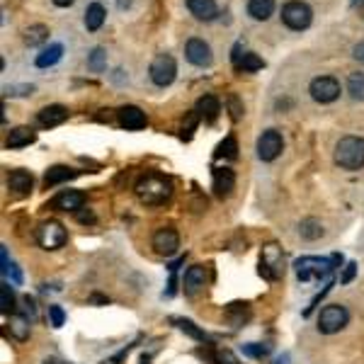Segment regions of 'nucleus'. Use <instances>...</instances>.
<instances>
[{"instance_id": "f3484780", "label": "nucleus", "mask_w": 364, "mask_h": 364, "mask_svg": "<svg viewBox=\"0 0 364 364\" xmlns=\"http://www.w3.org/2000/svg\"><path fill=\"white\" fill-rule=\"evenodd\" d=\"M206 282V270L201 265H192L190 270L185 272V279H182V289H185L187 297H195L197 292L204 289Z\"/></svg>"}, {"instance_id": "4c0bfd02", "label": "nucleus", "mask_w": 364, "mask_h": 364, "mask_svg": "<svg viewBox=\"0 0 364 364\" xmlns=\"http://www.w3.org/2000/svg\"><path fill=\"white\" fill-rule=\"evenodd\" d=\"M216 364H240V360L231 350H219L216 352Z\"/></svg>"}, {"instance_id": "a19ab883", "label": "nucleus", "mask_w": 364, "mask_h": 364, "mask_svg": "<svg viewBox=\"0 0 364 364\" xmlns=\"http://www.w3.org/2000/svg\"><path fill=\"white\" fill-rule=\"evenodd\" d=\"M5 92H10V95H29V92H34V85H19V88H5Z\"/></svg>"}, {"instance_id": "e433bc0d", "label": "nucleus", "mask_w": 364, "mask_h": 364, "mask_svg": "<svg viewBox=\"0 0 364 364\" xmlns=\"http://www.w3.org/2000/svg\"><path fill=\"white\" fill-rule=\"evenodd\" d=\"M229 110H231V117H233V122H238L240 117H243V105H240V100L235 95H229Z\"/></svg>"}, {"instance_id": "37998d69", "label": "nucleus", "mask_w": 364, "mask_h": 364, "mask_svg": "<svg viewBox=\"0 0 364 364\" xmlns=\"http://www.w3.org/2000/svg\"><path fill=\"white\" fill-rule=\"evenodd\" d=\"M352 56H355L360 63H364V42L355 44V49H352Z\"/></svg>"}, {"instance_id": "a18cd8bd", "label": "nucleus", "mask_w": 364, "mask_h": 364, "mask_svg": "<svg viewBox=\"0 0 364 364\" xmlns=\"http://www.w3.org/2000/svg\"><path fill=\"white\" fill-rule=\"evenodd\" d=\"M10 272H13V279H15V282H22V274H19L17 265H13V267H10Z\"/></svg>"}, {"instance_id": "423d86ee", "label": "nucleus", "mask_w": 364, "mask_h": 364, "mask_svg": "<svg viewBox=\"0 0 364 364\" xmlns=\"http://www.w3.org/2000/svg\"><path fill=\"white\" fill-rule=\"evenodd\" d=\"M149 76L158 88H168L173 85L175 78H178V63H175V58L170 56V53H158V56H154V61H151Z\"/></svg>"}, {"instance_id": "ddd939ff", "label": "nucleus", "mask_w": 364, "mask_h": 364, "mask_svg": "<svg viewBox=\"0 0 364 364\" xmlns=\"http://www.w3.org/2000/svg\"><path fill=\"white\" fill-rule=\"evenodd\" d=\"M117 122H119V126H124L126 131H139V129H144V126L149 124L146 112L141 110V107H136V105L122 107V110L117 112Z\"/></svg>"}, {"instance_id": "393cba45", "label": "nucleus", "mask_w": 364, "mask_h": 364, "mask_svg": "<svg viewBox=\"0 0 364 364\" xmlns=\"http://www.w3.org/2000/svg\"><path fill=\"white\" fill-rule=\"evenodd\" d=\"M63 56V44H51L49 49H44L42 53H37L34 58V66L37 68H51L53 63H58Z\"/></svg>"}, {"instance_id": "412c9836", "label": "nucleus", "mask_w": 364, "mask_h": 364, "mask_svg": "<svg viewBox=\"0 0 364 364\" xmlns=\"http://www.w3.org/2000/svg\"><path fill=\"white\" fill-rule=\"evenodd\" d=\"M105 19H107V10H105V5L102 3H90L88 5V10H85V29L88 32H97V29L105 24Z\"/></svg>"}, {"instance_id": "9d476101", "label": "nucleus", "mask_w": 364, "mask_h": 364, "mask_svg": "<svg viewBox=\"0 0 364 364\" xmlns=\"http://www.w3.org/2000/svg\"><path fill=\"white\" fill-rule=\"evenodd\" d=\"M258 158L260 160H265V163H272V160H277L279 156H282V151H284V139H282V134H279L277 129H267V131H263L260 134V139H258Z\"/></svg>"}, {"instance_id": "72a5a7b5", "label": "nucleus", "mask_w": 364, "mask_h": 364, "mask_svg": "<svg viewBox=\"0 0 364 364\" xmlns=\"http://www.w3.org/2000/svg\"><path fill=\"white\" fill-rule=\"evenodd\" d=\"M173 323L180 328L182 333H187V336H192V338H195V340H206V336H204V333H201L199 328H197L192 321H187V318H173Z\"/></svg>"}, {"instance_id": "b1692460", "label": "nucleus", "mask_w": 364, "mask_h": 364, "mask_svg": "<svg viewBox=\"0 0 364 364\" xmlns=\"http://www.w3.org/2000/svg\"><path fill=\"white\" fill-rule=\"evenodd\" d=\"M248 15L258 22H265L274 15V0H248Z\"/></svg>"}, {"instance_id": "c9c22d12", "label": "nucleus", "mask_w": 364, "mask_h": 364, "mask_svg": "<svg viewBox=\"0 0 364 364\" xmlns=\"http://www.w3.org/2000/svg\"><path fill=\"white\" fill-rule=\"evenodd\" d=\"M49 318H51L53 328H61L63 321H66V313H63L61 306H49Z\"/></svg>"}, {"instance_id": "6ab92c4d", "label": "nucleus", "mask_w": 364, "mask_h": 364, "mask_svg": "<svg viewBox=\"0 0 364 364\" xmlns=\"http://www.w3.org/2000/svg\"><path fill=\"white\" fill-rule=\"evenodd\" d=\"M187 10H190L197 19H201V22H211V19H216V15H219L216 0H187Z\"/></svg>"}, {"instance_id": "2eb2a0df", "label": "nucleus", "mask_w": 364, "mask_h": 364, "mask_svg": "<svg viewBox=\"0 0 364 364\" xmlns=\"http://www.w3.org/2000/svg\"><path fill=\"white\" fill-rule=\"evenodd\" d=\"M51 209H56V211H81L83 206H85V195L83 192H78V190H66V192H61V195H56L51 199Z\"/></svg>"}, {"instance_id": "473e14b6", "label": "nucleus", "mask_w": 364, "mask_h": 364, "mask_svg": "<svg viewBox=\"0 0 364 364\" xmlns=\"http://www.w3.org/2000/svg\"><path fill=\"white\" fill-rule=\"evenodd\" d=\"M238 156V144H235L233 136H229V139H224L219 144V149H216V158H235Z\"/></svg>"}, {"instance_id": "f03ea898", "label": "nucleus", "mask_w": 364, "mask_h": 364, "mask_svg": "<svg viewBox=\"0 0 364 364\" xmlns=\"http://www.w3.org/2000/svg\"><path fill=\"white\" fill-rule=\"evenodd\" d=\"M336 163L342 170L364 168V139L362 136H342L336 146Z\"/></svg>"}, {"instance_id": "1a4fd4ad", "label": "nucleus", "mask_w": 364, "mask_h": 364, "mask_svg": "<svg viewBox=\"0 0 364 364\" xmlns=\"http://www.w3.org/2000/svg\"><path fill=\"white\" fill-rule=\"evenodd\" d=\"M308 92H311V97L318 105H331V102H336L340 97V81L333 76H318L311 81Z\"/></svg>"}, {"instance_id": "7c9ffc66", "label": "nucleus", "mask_w": 364, "mask_h": 364, "mask_svg": "<svg viewBox=\"0 0 364 364\" xmlns=\"http://www.w3.org/2000/svg\"><path fill=\"white\" fill-rule=\"evenodd\" d=\"M0 311L8 316V313L15 311V294H13V287L8 282L0 284Z\"/></svg>"}, {"instance_id": "a211bd4d", "label": "nucleus", "mask_w": 364, "mask_h": 364, "mask_svg": "<svg viewBox=\"0 0 364 364\" xmlns=\"http://www.w3.org/2000/svg\"><path fill=\"white\" fill-rule=\"evenodd\" d=\"M68 119V107H63V105H49V107H44V110H39L37 112V122H39V126H58V124H63V122Z\"/></svg>"}, {"instance_id": "a878e982", "label": "nucleus", "mask_w": 364, "mask_h": 364, "mask_svg": "<svg viewBox=\"0 0 364 364\" xmlns=\"http://www.w3.org/2000/svg\"><path fill=\"white\" fill-rule=\"evenodd\" d=\"M76 175H78L76 170L68 168V165H51V168L47 170V175H44V182H47V187H53L66 180H73Z\"/></svg>"}, {"instance_id": "6e6552de", "label": "nucleus", "mask_w": 364, "mask_h": 364, "mask_svg": "<svg viewBox=\"0 0 364 364\" xmlns=\"http://www.w3.org/2000/svg\"><path fill=\"white\" fill-rule=\"evenodd\" d=\"M68 240V231L63 229L61 221H44V224H39L37 229V243L42 245L44 250H58L63 248Z\"/></svg>"}, {"instance_id": "9b49d317", "label": "nucleus", "mask_w": 364, "mask_h": 364, "mask_svg": "<svg viewBox=\"0 0 364 364\" xmlns=\"http://www.w3.org/2000/svg\"><path fill=\"white\" fill-rule=\"evenodd\" d=\"M151 245H154L156 253L163 255V258H173L180 250V233L175 229H170V226H163V229H158L154 233Z\"/></svg>"}, {"instance_id": "ea45409f", "label": "nucleus", "mask_w": 364, "mask_h": 364, "mask_svg": "<svg viewBox=\"0 0 364 364\" xmlns=\"http://www.w3.org/2000/svg\"><path fill=\"white\" fill-rule=\"evenodd\" d=\"M76 219L81 221V224H95V214H92L90 209H85V206H83L81 211H76Z\"/></svg>"}, {"instance_id": "c85d7f7f", "label": "nucleus", "mask_w": 364, "mask_h": 364, "mask_svg": "<svg viewBox=\"0 0 364 364\" xmlns=\"http://www.w3.org/2000/svg\"><path fill=\"white\" fill-rule=\"evenodd\" d=\"M263 66H265V61L258 56V53H253V51H245L243 58L235 63V68H238V71H243V73H255V71H260Z\"/></svg>"}, {"instance_id": "7ed1b4c3", "label": "nucleus", "mask_w": 364, "mask_h": 364, "mask_svg": "<svg viewBox=\"0 0 364 364\" xmlns=\"http://www.w3.org/2000/svg\"><path fill=\"white\" fill-rule=\"evenodd\" d=\"M342 258L340 255H333V258H299L297 260V277L301 282H311V279H326L333 272L336 265H340Z\"/></svg>"}, {"instance_id": "f8f14e48", "label": "nucleus", "mask_w": 364, "mask_h": 364, "mask_svg": "<svg viewBox=\"0 0 364 364\" xmlns=\"http://www.w3.org/2000/svg\"><path fill=\"white\" fill-rule=\"evenodd\" d=\"M185 56H187V61H190L192 66H199V68L211 66V61H214V53H211V47L204 42V39H199V37L187 39V44H185Z\"/></svg>"}, {"instance_id": "f257e3e1", "label": "nucleus", "mask_w": 364, "mask_h": 364, "mask_svg": "<svg viewBox=\"0 0 364 364\" xmlns=\"http://www.w3.org/2000/svg\"><path fill=\"white\" fill-rule=\"evenodd\" d=\"M134 192L141 204L160 206L173 197V182L158 173H146L144 178H139V182H136Z\"/></svg>"}, {"instance_id": "c03bdc74", "label": "nucleus", "mask_w": 364, "mask_h": 364, "mask_svg": "<svg viewBox=\"0 0 364 364\" xmlns=\"http://www.w3.org/2000/svg\"><path fill=\"white\" fill-rule=\"evenodd\" d=\"M73 3H76V0H53V5H56V8H71Z\"/></svg>"}, {"instance_id": "aec40b11", "label": "nucleus", "mask_w": 364, "mask_h": 364, "mask_svg": "<svg viewBox=\"0 0 364 364\" xmlns=\"http://www.w3.org/2000/svg\"><path fill=\"white\" fill-rule=\"evenodd\" d=\"M195 112H197V115H199L204 122H214L216 117H219V112H221L219 97H216V95H204V97H199V100H197Z\"/></svg>"}, {"instance_id": "bb28decb", "label": "nucleus", "mask_w": 364, "mask_h": 364, "mask_svg": "<svg viewBox=\"0 0 364 364\" xmlns=\"http://www.w3.org/2000/svg\"><path fill=\"white\" fill-rule=\"evenodd\" d=\"M47 39H49L47 24H32V27L24 29V44H27V47H42Z\"/></svg>"}, {"instance_id": "f704fd0d", "label": "nucleus", "mask_w": 364, "mask_h": 364, "mask_svg": "<svg viewBox=\"0 0 364 364\" xmlns=\"http://www.w3.org/2000/svg\"><path fill=\"white\" fill-rule=\"evenodd\" d=\"M243 352L248 357H265V355H270V347L258 345V342H250V345H243Z\"/></svg>"}, {"instance_id": "79ce46f5", "label": "nucleus", "mask_w": 364, "mask_h": 364, "mask_svg": "<svg viewBox=\"0 0 364 364\" xmlns=\"http://www.w3.org/2000/svg\"><path fill=\"white\" fill-rule=\"evenodd\" d=\"M24 306H27V318H29V321H34V318H37V308H34V299L24 297Z\"/></svg>"}, {"instance_id": "49530a36", "label": "nucleus", "mask_w": 364, "mask_h": 364, "mask_svg": "<svg viewBox=\"0 0 364 364\" xmlns=\"http://www.w3.org/2000/svg\"><path fill=\"white\" fill-rule=\"evenodd\" d=\"M287 362H289V357H287V355H284V357H279V360H277V362H274V364H287Z\"/></svg>"}, {"instance_id": "39448f33", "label": "nucleus", "mask_w": 364, "mask_h": 364, "mask_svg": "<svg viewBox=\"0 0 364 364\" xmlns=\"http://www.w3.org/2000/svg\"><path fill=\"white\" fill-rule=\"evenodd\" d=\"M347 321H350V313H347L345 306H340V304H328V306L318 313V331H321L323 336H336V333H340L342 328L347 326Z\"/></svg>"}, {"instance_id": "cd10ccee", "label": "nucleus", "mask_w": 364, "mask_h": 364, "mask_svg": "<svg viewBox=\"0 0 364 364\" xmlns=\"http://www.w3.org/2000/svg\"><path fill=\"white\" fill-rule=\"evenodd\" d=\"M299 233H301L304 240H318L323 235V226L318 219H304L299 224Z\"/></svg>"}, {"instance_id": "c756f323", "label": "nucleus", "mask_w": 364, "mask_h": 364, "mask_svg": "<svg viewBox=\"0 0 364 364\" xmlns=\"http://www.w3.org/2000/svg\"><path fill=\"white\" fill-rule=\"evenodd\" d=\"M88 68L92 73H102L107 68V51L102 47H95L90 53H88Z\"/></svg>"}, {"instance_id": "58836bf2", "label": "nucleus", "mask_w": 364, "mask_h": 364, "mask_svg": "<svg viewBox=\"0 0 364 364\" xmlns=\"http://www.w3.org/2000/svg\"><path fill=\"white\" fill-rule=\"evenodd\" d=\"M355 274H357V265L355 263H347L345 265V272H342V277H340V282L342 284H350L352 279H355Z\"/></svg>"}, {"instance_id": "2f4dec72", "label": "nucleus", "mask_w": 364, "mask_h": 364, "mask_svg": "<svg viewBox=\"0 0 364 364\" xmlns=\"http://www.w3.org/2000/svg\"><path fill=\"white\" fill-rule=\"evenodd\" d=\"M347 92H350L355 100L364 102V73H352L347 78Z\"/></svg>"}, {"instance_id": "4468645a", "label": "nucleus", "mask_w": 364, "mask_h": 364, "mask_svg": "<svg viewBox=\"0 0 364 364\" xmlns=\"http://www.w3.org/2000/svg\"><path fill=\"white\" fill-rule=\"evenodd\" d=\"M211 187H214L216 197L226 199L235 190V173L231 168H214L211 170Z\"/></svg>"}, {"instance_id": "4be33fe9", "label": "nucleus", "mask_w": 364, "mask_h": 364, "mask_svg": "<svg viewBox=\"0 0 364 364\" xmlns=\"http://www.w3.org/2000/svg\"><path fill=\"white\" fill-rule=\"evenodd\" d=\"M29 323H32V321H29L24 313H10V321H8L10 336H13L15 340H27L29 331H32V326H29Z\"/></svg>"}, {"instance_id": "5701e85b", "label": "nucleus", "mask_w": 364, "mask_h": 364, "mask_svg": "<svg viewBox=\"0 0 364 364\" xmlns=\"http://www.w3.org/2000/svg\"><path fill=\"white\" fill-rule=\"evenodd\" d=\"M34 139H37L34 129H29V126H17V129H13L8 134V139H5V146H8V149H22V146L34 144Z\"/></svg>"}, {"instance_id": "20e7f679", "label": "nucleus", "mask_w": 364, "mask_h": 364, "mask_svg": "<svg viewBox=\"0 0 364 364\" xmlns=\"http://www.w3.org/2000/svg\"><path fill=\"white\" fill-rule=\"evenodd\" d=\"M282 22L287 24L294 32H304V29L311 27L313 22V10L304 0H289L282 5Z\"/></svg>"}, {"instance_id": "de8ad7c7", "label": "nucleus", "mask_w": 364, "mask_h": 364, "mask_svg": "<svg viewBox=\"0 0 364 364\" xmlns=\"http://www.w3.org/2000/svg\"><path fill=\"white\" fill-rule=\"evenodd\" d=\"M352 5H364V0H352Z\"/></svg>"}, {"instance_id": "dca6fc26", "label": "nucleus", "mask_w": 364, "mask_h": 364, "mask_svg": "<svg viewBox=\"0 0 364 364\" xmlns=\"http://www.w3.org/2000/svg\"><path fill=\"white\" fill-rule=\"evenodd\" d=\"M8 187H10V190H13L17 197L29 195V192H32V187H34V175L29 173V170H22V168L10 170V175H8Z\"/></svg>"}, {"instance_id": "0eeeda50", "label": "nucleus", "mask_w": 364, "mask_h": 364, "mask_svg": "<svg viewBox=\"0 0 364 364\" xmlns=\"http://www.w3.org/2000/svg\"><path fill=\"white\" fill-rule=\"evenodd\" d=\"M260 274H265L270 282L284 277V253L277 243L263 245V253H260Z\"/></svg>"}]
</instances>
